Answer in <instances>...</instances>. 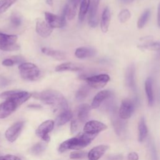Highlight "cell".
Returning <instances> with one entry per match:
<instances>
[{
    "label": "cell",
    "mask_w": 160,
    "mask_h": 160,
    "mask_svg": "<svg viewBox=\"0 0 160 160\" xmlns=\"http://www.w3.org/2000/svg\"><path fill=\"white\" fill-rule=\"evenodd\" d=\"M34 97L39 99L43 103L51 106L55 110L61 113L68 109V104L64 96L59 91L48 89L36 93Z\"/></svg>",
    "instance_id": "1"
},
{
    "label": "cell",
    "mask_w": 160,
    "mask_h": 160,
    "mask_svg": "<svg viewBox=\"0 0 160 160\" xmlns=\"http://www.w3.org/2000/svg\"><path fill=\"white\" fill-rule=\"evenodd\" d=\"M21 76L28 81H36L40 77V70L38 67L31 62H23L19 66Z\"/></svg>",
    "instance_id": "2"
},
{
    "label": "cell",
    "mask_w": 160,
    "mask_h": 160,
    "mask_svg": "<svg viewBox=\"0 0 160 160\" xmlns=\"http://www.w3.org/2000/svg\"><path fill=\"white\" fill-rule=\"evenodd\" d=\"M89 143L84 139L76 136L62 142L58 148V151L62 153L68 149L81 150L88 146Z\"/></svg>",
    "instance_id": "3"
},
{
    "label": "cell",
    "mask_w": 160,
    "mask_h": 160,
    "mask_svg": "<svg viewBox=\"0 0 160 160\" xmlns=\"http://www.w3.org/2000/svg\"><path fill=\"white\" fill-rule=\"evenodd\" d=\"M31 94L27 91H19V90H12L3 92L0 94V98L5 100H13L19 106L28 100L31 96Z\"/></svg>",
    "instance_id": "4"
},
{
    "label": "cell",
    "mask_w": 160,
    "mask_h": 160,
    "mask_svg": "<svg viewBox=\"0 0 160 160\" xmlns=\"http://www.w3.org/2000/svg\"><path fill=\"white\" fill-rule=\"evenodd\" d=\"M16 35L7 34L0 32V49L5 51H14L19 50L20 46L17 44Z\"/></svg>",
    "instance_id": "5"
},
{
    "label": "cell",
    "mask_w": 160,
    "mask_h": 160,
    "mask_svg": "<svg viewBox=\"0 0 160 160\" xmlns=\"http://www.w3.org/2000/svg\"><path fill=\"white\" fill-rule=\"evenodd\" d=\"M87 84L94 89H100L104 87L110 80V77L106 74H99L90 76L85 79Z\"/></svg>",
    "instance_id": "6"
},
{
    "label": "cell",
    "mask_w": 160,
    "mask_h": 160,
    "mask_svg": "<svg viewBox=\"0 0 160 160\" xmlns=\"http://www.w3.org/2000/svg\"><path fill=\"white\" fill-rule=\"evenodd\" d=\"M54 122L52 120H47L39 125L36 131V135L45 141H49V133L53 129Z\"/></svg>",
    "instance_id": "7"
},
{
    "label": "cell",
    "mask_w": 160,
    "mask_h": 160,
    "mask_svg": "<svg viewBox=\"0 0 160 160\" xmlns=\"http://www.w3.org/2000/svg\"><path fill=\"white\" fill-rule=\"evenodd\" d=\"M107 126L98 121L92 120L86 122L83 130L84 132L88 134L98 135V133L107 129Z\"/></svg>",
    "instance_id": "8"
},
{
    "label": "cell",
    "mask_w": 160,
    "mask_h": 160,
    "mask_svg": "<svg viewBox=\"0 0 160 160\" xmlns=\"http://www.w3.org/2000/svg\"><path fill=\"white\" fill-rule=\"evenodd\" d=\"M44 16L46 21L52 28H61L66 24V17L63 15L60 16L49 12H46Z\"/></svg>",
    "instance_id": "9"
},
{
    "label": "cell",
    "mask_w": 160,
    "mask_h": 160,
    "mask_svg": "<svg viewBox=\"0 0 160 160\" xmlns=\"http://www.w3.org/2000/svg\"><path fill=\"white\" fill-rule=\"evenodd\" d=\"M134 102L129 99L122 101L119 109V116L122 119H128L131 118L134 110Z\"/></svg>",
    "instance_id": "10"
},
{
    "label": "cell",
    "mask_w": 160,
    "mask_h": 160,
    "mask_svg": "<svg viewBox=\"0 0 160 160\" xmlns=\"http://www.w3.org/2000/svg\"><path fill=\"white\" fill-rule=\"evenodd\" d=\"M24 125V121H18L9 128L5 132V137L7 140L11 142L15 141L21 132Z\"/></svg>",
    "instance_id": "11"
},
{
    "label": "cell",
    "mask_w": 160,
    "mask_h": 160,
    "mask_svg": "<svg viewBox=\"0 0 160 160\" xmlns=\"http://www.w3.org/2000/svg\"><path fill=\"white\" fill-rule=\"evenodd\" d=\"M100 0H91L88 10V24L91 28H96L98 26V18L97 12Z\"/></svg>",
    "instance_id": "12"
},
{
    "label": "cell",
    "mask_w": 160,
    "mask_h": 160,
    "mask_svg": "<svg viewBox=\"0 0 160 160\" xmlns=\"http://www.w3.org/2000/svg\"><path fill=\"white\" fill-rule=\"evenodd\" d=\"M19 106L13 100L8 99L0 104V119H4L10 116Z\"/></svg>",
    "instance_id": "13"
},
{
    "label": "cell",
    "mask_w": 160,
    "mask_h": 160,
    "mask_svg": "<svg viewBox=\"0 0 160 160\" xmlns=\"http://www.w3.org/2000/svg\"><path fill=\"white\" fill-rule=\"evenodd\" d=\"M53 28H51L46 21L38 19L36 21V31L42 38H47L52 33Z\"/></svg>",
    "instance_id": "14"
},
{
    "label": "cell",
    "mask_w": 160,
    "mask_h": 160,
    "mask_svg": "<svg viewBox=\"0 0 160 160\" xmlns=\"http://www.w3.org/2000/svg\"><path fill=\"white\" fill-rule=\"evenodd\" d=\"M135 66L134 64H131L126 69L125 72V82L126 86L131 89L136 90L135 82Z\"/></svg>",
    "instance_id": "15"
},
{
    "label": "cell",
    "mask_w": 160,
    "mask_h": 160,
    "mask_svg": "<svg viewBox=\"0 0 160 160\" xmlns=\"http://www.w3.org/2000/svg\"><path fill=\"white\" fill-rule=\"evenodd\" d=\"M112 95L111 91L109 90H102L98 92L94 97L91 102V109H96L100 106L102 102L109 98Z\"/></svg>",
    "instance_id": "16"
},
{
    "label": "cell",
    "mask_w": 160,
    "mask_h": 160,
    "mask_svg": "<svg viewBox=\"0 0 160 160\" xmlns=\"http://www.w3.org/2000/svg\"><path fill=\"white\" fill-rule=\"evenodd\" d=\"M109 147L106 145H99L92 148L88 153L89 160H99L106 152Z\"/></svg>",
    "instance_id": "17"
},
{
    "label": "cell",
    "mask_w": 160,
    "mask_h": 160,
    "mask_svg": "<svg viewBox=\"0 0 160 160\" xmlns=\"http://www.w3.org/2000/svg\"><path fill=\"white\" fill-rule=\"evenodd\" d=\"M78 5V3L72 0H69L68 2L67 3L64 9L62 15L64 16L69 20L74 19L76 15Z\"/></svg>",
    "instance_id": "18"
},
{
    "label": "cell",
    "mask_w": 160,
    "mask_h": 160,
    "mask_svg": "<svg viewBox=\"0 0 160 160\" xmlns=\"http://www.w3.org/2000/svg\"><path fill=\"white\" fill-rule=\"evenodd\" d=\"M83 69V66L76 63L68 62L57 66L55 71L57 72L62 71H81Z\"/></svg>",
    "instance_id": "19"
},
{
    "label": "cell",
    "mask_w": 160,
    "mask_h": 160,
    "mask_svg": "<svg viewBox=\"0 0 160 160\" xmlns=\"http://www.w3.org/2000/svg\"><path fill=\"white\" fill-rule=\"evenodd\" d=\"M91 107L88 104L84 103L80 104L78 107L77 110V117L78 121L81 122H84L88 118L90 112H91Z\"/></svg>",
    "instance_id": "20"
},
{
    "label": "cell",
    "mask_w": 160,
    "mask_h": 160,
    "mask_svg": "<svg viewBox=\"0 0 160 160\" xmlns=\"http://www.w3.org/2000/svg\"><path fill=\"white\" fill-rule=\"evenodd\" d=\"M111 22V12L109 8L106 7L102 13L101 20V29L102 32H106L108 31Z\"/></svg>",
    "instance_id": "21"
},
{
    "label": "cell",
    "mask_w": 160,
    "mask_h": 160,
    "mask_svg": "<svg viewBox=\"0 0 160 160\" xmlns=\"http://www.w3.org/2000/svg\"><path fill=\"white\" fill-rule=\"evenodd\" d=\"M96 51L92 48L81 47L78 48L75 51V56L79 59H84L94 56Z\"/></svg>",
    "instance_id": "22"
},
{
    "label": "cell",
    "mask_w": 160,
    "mask_h": 160,
    "mask_svg": "<svg viewBox=\"0 0 160 160\" xmlns=\"http://www.w3.org/2000/svg\"><path fill=\"white\" fill-rule=\"evenodd\" d=\"M145 92L148 99V103L149 106H152L154 103V93L152 89V79L151 78L146 79L144 84Z\"/></svg>",
    "instance_id": "23"
},
{
    "label": "cell",
    "mask_w": 160,
    "mask_h": 160,
    "mask_svg": "<svg viewBox=\"0 0 160 160\" xmlns=\"http://www.w3.org/2000/svg\"><path fill=\"white\" fill-rule=\"evenodd\" d=\"M41 51L44 54L52 57L53 58L57 59V60H64L66 59V54L64 52H62L59 50H55L48 48H42L41 49Z\"/></svg>",
    "instance_id": "24"
},
{
    "label": "cell",
    "mask_w": 160,
    "mask_h": 160,
    "mask_svg": "<svg viewBox=\"0 0 160 160\" xmlns=\"http://www.w3.org/2000/svg\"><path fill=\"white\" fill-rule=\"evenodd\" d=\"M72 118V114L71 111L69 109L61 112L58 116L56 119V124L58 126H62L66 122L69 121Z\"/></svg>",
    "instance_id": "25"
},
{
    "label": "cell",
    "mask_w": 160,
    "mask_h": 160,
    "mask_svg": "<svg viewBox=\"0 0 160 160\" xmlns=\"http://www.w3.org/2000/svg\"><path fill=\"white\" fill-rule=\"evenodd\" d=\"M138 131H139V136L138 139L139 141L142 142L143 141L148 135V128L146 124L145 119L143 117L141 118L139 123H138Z\"/></svg>",
    "instance_id": "26"
},
{
    "label": "cell",
    "mask_w": 160,
    "mask_h": 160,
    "mask_svg": "<svg viewBox=\"0 0 160 160\" xmlns=\"http://www.w3.org/2000/svg\"><path fill=\"white\" fill-rule=\"evenodd\" d=\"M91 0H82L80 2L79 11V20L80 21H82L88 12L89 5H90Z\"/></svg>",
    "instance_id": "27"
},
{
    "label": "cell",
    "mask_w": 160,
    "mask_h": 160,
    "mask_svg": "<svg viewBox=\"0 0 160 160\" xmlns=\"http://www.w3.org/2000/svg\"><path fill=\"white\" fill-rule=\"evenodd\" d=\"M139 48L150 51L160 50V41H149L138 46Z\"/></svg>",
    "instance_id": "28"
},
{
    "label": "cell",
    "mask_w": 160,
    "mask_h": 160,
    "mask_svg": "<svg viewBox=\"0 0 160 160\" xmlns=\"http://www.w3.org/2000/svg\"><path fill=\"white\" fill-rule=\"evenodd\" d=\"M151 15V11L149 9H146L142 14L139 17L138 22H137V26L139 29H141L144 28V26L146 25L147 22L148 21Z\"/></svg>",
    "instance_id": "29"
},
{
    "label": "cell",
    "mask_w": 160,
    "mask_h": 160,
    "mask_svg": "<svg viewBox=\"0 0 160 160\" xmlns=\"http://www.w3.org/2000/svg\"><path fill=\"white\" fill-rule=\"evenodd\" d=\"M90 92V86L88 84L82 85L79 89L77 91L76 93V98L78 100H82L86 98Z\"/></svg>",
    "instance_id": "30"
},
{
    "label": "cell",
    "mask_w": 160,
    "mask_h": 160,
    "mask_svg": "<svg viewBox=\"0 0 160 160\" xmlns=\"http://www.w3.org/2000/svg\"><path fill=\"white\" fill-rule=\"evenodd\" d=\"M131 16V12L127 9H124L119 12L118 14V19L121 23H124L130 19Z\"/></svg>",
    "instance_id": "31"
},
{
    "label": "cell",
    "mask_w": 160,
    "mask_h": 160,
    "mask_svg": "<svg viewBox=\"0 0 160 160\" xmlns=\"http://www.w3.org/2000/svg\"><path fill=\"white\" fill-rule=\"evenodd\" d=\"M17 0H0V12L6 11Z\"/></svg>",
    "instance_id": "32"
},
{
    "label": "cell",
    "mask_w": 160,
    "mask_h": 160,
    "mask_svg": "<svg viewBox=\"0 0 160 160\" xmlns=\"http://www.w3.org/2000/svg\"><path fill=\"white\" fill-rule=\"evenodd\" d=\"M46 149V145L45 144L42 142H39L36 144L34 145L31 149V152L33 154H41L43 151H44Z\"/></svg>",
    "instance_id": "33"
},
{
    "label": "cell",
    "mask_w": 160,
    "mask_h": 160,
    "mask_svg": "<svg viewBox=\"0 0 160 160\" xmlns=\"http://www.w3.org/2000/svg\"><path fill=\"white\" fill-rule=\"evenodd\" d=\"M11 22L14 27H19L22 22V18L18 13L14 12L12 14L10 18Z\"/></svg>",
    "instance_id": "34"
},
{
    "label": "cell",
    "mask_w": 160,
    "mask_h": 160,
    "mask_svg": "<svg viewBox=\"0 0 160 160\" xmlns=\"http://www.w3.org/2000/svg\"><path fill=\"white\" fill-rule=\"evenodd\" d=\"M87 155V153L85 151H75L70 153L69 158L71 159H79L84 158Z\"/></svg>",
    "instance_id": "35"
},
{
    "label": "cell",
    "mask_w": 160,
    "mask_h": 160,
    "mask_svg": "<svg viewBox=\"0 0 160 160\" xmlns=\"http://www.w3.org/2000/svg\"><path fill=\"white\" fill-rule=\"evenodd\" d=\"M78 128V121L76 119H73L71 122V132L74 134Z\"/></svg>",
    "instance_id": "36"
},
{
    "label": "cell",
    "mask_w": 160,
    "mask_h": 160,
    "mask_svg": "<svg viewBox=\"0 0 160 160\" xmlns=\"http://www.w3.org/2000/svg\"><path fill=\"white\" fill-rule=\"evenodd\" d=\"M0 160H21V159L14 155L7 154L5 156H0Z\"/></svg>",
    "instance_id": "37"
},
{
    "label": "cell",
    "mask_w": 160,
    "mask_h": 160,
    "mask_svg": "<svg viewBox=\"0 0 160 160\" xmlns=\"http://www.w3.org/2000/svg\"><path fill=\"white\" fill-rule=\"evenodd\" d=\"M14 61L11 59V58H8V59H4L2 62V64L3 66H12L14 64Z\"/></svg>",
    "instance_id": "38"
},
{
    "label": "cell",
    "mask_w": 160,
    "mask_h": 160,
    "mask_svg": "<svg viewBox=\"0 0 160 160\" xmlns=\"http://www.w3.org/2000/svg\"><path fill=\"white\" fill-rule=\"evenodd\" d=\"M128 160H138L139 155L136 152H131L128 155Z\"/></svg>",
    "instance_id": "39"
},
{
    "label": "cell",
    "mask_w": 160,
    "mask_h": 160,
    "mask_svg": "<svg viewBox=\"0 0 160 160\" xmlns=\"http://www.w3.org/2000/svg\"><path fill=\"white\" fill-rule=\"evenodd\" d=\"M14 62L15 64L16 63H23L24 62V59H23V58H22L21 56H12L11 58Z\"/></svg>",
    "instance_id": "40"
},
{
    "label": "cell",
    "mask_w": 160,
    "mask_h": 160,
    "mask_svg": "<svg viewBox=\"0 0 160 160\" xmlns=\"http://www.w3.org/2000/svg\"><path fill=\"white\" fill-rule=\"evenodd\" d=\"M158 24L160 28V2L158 8Z\"/></svg>",
    "instance_id": "41"
},
{
    "label": "cell",
    "mask_w": 160,
    "mask_h": 160,
    "mask_svg": "<svg viewBox=\"0 0 160 160\" xmlns=\"http://www.w3.org/2000/svg\"><path fill=\"white\" fill-rule=\"evenodd\" d=\"M123 4H129L132 2L134 0H119Z\"/></svg>",
    "instance_id": "42"
},
{
    "label": "cell",
    "mask_w": 160,
    "mask_h": 160,
    "mask_svg": "<svg viewBox=\"0 0 160 160\" xmlns=\"http://www.w3.org/2000/svg\"><path fill=\"white\" fill-rule=\"evenodd\" d=\"M46 2H47V4H48L49 5L52 6L53 2H52V0H46Z\"/></svg>",
    "instance_id": "43"
},
{
    "label": "cell",
    "mask_w": 160,
    "mask_h": 160,
    "mask_svg": "<svg viewBox=\"0 0 160 160\" xmlns=\"http://www.w3.org/2000/svg\"><path fill=\"white\" fill-rule=\"evenodd\" d=\"M29 108H41V106L39 105H34V104H32L29 106Z\"/></svg>",
    "instance_id": "44"
},
{
    "label": "cell",
    "mask_w": 160,
    "mask_h": 160,
    "mask_svg": "<svg viewBox=\"0 0 160 160\" xmlns=\"http://www.w3.org/2000/svg\"><path fill=\"white\" fill-rule=\"evenodd\" d=\"M72 1H74V2H76L78 3V4H79L82 0H72Z\"/></svg>",
    "instance_id": "45"
},
{
    "label": "cell",
    "mask_w": 160,
    "mask_h": 160,
    "mask_svg": "<svg viewBox=\"0 0 160 160\" xmlns=\"http://www.w3.org/2000/svg\"><path fill=\"white\" fill-rule=\"evenodd\" d=\"M158 56H159V58H160V53H159V54H158Z\"/></svg>",
    "instance_id": "46"
}]
</instances>
